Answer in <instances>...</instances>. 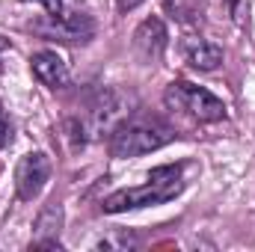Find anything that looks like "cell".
Returning a JSON list of instances; mask_svg holds the SVG:
<instances>
[{
	"label": "cell",
	"mask_w": 255,
	"mask_h": 252,
	"mask_svg": "<svg viewBox=\"0 0 255 252\" xmlns=\"http://www.w3.org/2000/svg\"><path fill=\"white\" fill-rule=\"evenodd\" d=\"M175 139V127L166 125L160 116L151 113H133L125 116L110 133V154L113 157H139L148 151L163 148Z\"/></svg>",
	"instance_id": "obj_1"
},
{
	"label": "cell",
	"mask_w": 255,
	"mask_h": 252,
	"mask_svg": "<svg viewBox=\"0 0 255 252\" xmlns=\"http://www.w3.org/2000/svg\"><path fill=\"white\" fill-rule=\"evenodd\" d=\"M184 190V175L181 166H157L148 172V181L139 187L116 190L101 202L104 214H125L136 208H148V205H163L169 199H175Z\"/></svg>",
	"instance_id": "obj_2"
},
{
	"label": "cell",
	"mask_w": 255,
	"mask_h": 252,
	"mask_svg": "<svg viewBox=\"0 0 255 252\" xmlns=\"http://www.w3.org/2000/svg\"><path fill=\"white\" fill-rule=\"evenodd\" d=\"M163 101L169 110L190 116L196 122H223L226 119V104L214 92H208L196 83H187V80H172L163 92Z\"/></svg>",
	"instance_id": "obj_3"
},
{
	"label": "cell",
	"mask_w": 255,
	"mask_h": 252,
	"mask_svg": "<svg viewBox=\"0 0 255 252\" xmlns=\"http://www.w3.org/2000/svg\"><path fill=\"white\" fill-rule=\"evenodd\" d=\"M125 116H128L125 95L116 92V89H101V92L92 95L86 113L77 116V119L83 122L86 133H89V139H92V136H101V133H113V127L119 125Z\"/></svg>",
	"instance_id": "obj_4"
},
{
	"label": "cell",
	"mask_w": 255,
	"mask_h": 252,
	"mask_svg": "<svg viewBox=\"0 0 255 252\" xmlns=\"http://www.w3.org/2000/svg\"><path fill=\"white\" fill-rule=\"evenodd\" d=\"M33 30L54 42L86 45L95 36V21L83 12H60V15H45L42 21H33Z\"/></svg>",
	"instance_id": "obj_5"
},
{
	"label": "cell",
	"mask_w": 255,
	"mask_h": 252,
	"mask_svg": "<svg viewBox=\"0 0 255 252\" xmlns=\"http://www.w3.org/2000/svg\"><path fill=\"white\" fill-rule=\"evenodd\" d=\"M51 178V160L42 151H30L18 160L15 166V193L24 202H33Z\"/></svg>",
	"instance_id": "obj_6"
},
{
	"label": "cell",
	"mask_w": 255,
	"mask_h": 252,
	"mask_svg": "<svg viewBox=\"0 0 255 252\" xmlns=\"http://www.w3.org/2000/svg\"><path fill=\"white\" fill-rule=\"evenodd\" d=\"M166 45H169V33H166V27H163L160 18H145L136 27V33H133V51L145 63H157L163 57Z\"/></svg>",
	"instance_id": "obj_7"
},
{
	"label": "cell",
	"mask_w": 255,
	"mask_h": 252,
	"mask_svg": "<svg viewBox=\"0 0 255 252\" xmlns=\"http://www.w3.org/2000/svg\"><path fill=\"white\" fill-rule=\"evenodd\" d=\"M30 71L33 77L48 86V89H65L71 83V74H68V65L57 51H39L30 57Z\"/></svg>",
	"instance_id": "obj_8"
},
{
	"label": "cell",
	"mask_w": 255,
	"mask_h": 252,
	"mask_svg": "<svg viewBox=\"0 0 255 252\" xmlns=\"http://www.w3.org/2000/svg\"><path fill=\"white\" fill-rule=\"evenodd\" d=\"M181 54H184L187 65L196 71H217L223 65V48L202 36H187L181 42Z\"/></svg>",
	"instance_id": "obj_9"
},
{
	"label": "cell",
	"mask_w": 255,
	"mask_h": 252,
	"mask_svg": "<svg viewBox=\"0 0 255 252\" xmlns=\"http://www.w3.org/2000/svg\"><path fill=\"white\" fill-rule=\"evenodd\" d=\"M60 229H63V208L57 205V202H51V205H45L42 208V214H39V220H36V241H33V247H57L60 250V241H57V235H60Z\"/></svg>",
	"instance_id": "obj_10"
},
{
	"label": "cell",
	"mask_w": 255,
	"mask_h": 252,
	"mask_svg": "<svg viewBox=\"0 0 255 252\" xmlns=\"http://www.w3.org/2000/svg\"><path fill=\"white\" fill-rule=\"evenodd\" d=\"M9 139H12V125H9V119H6V113H3V104H0V148H3Z\"/></svg>",
	"instance_id": "obj_11"
},
{
	"label": "cell",
	"mask_w": 255,
	"mask_h": 252,
	"mask_svg": "<svg viewBox=\"0 0 255 252\" xmlns=\"http://www.w3.org/2000/svg\"><path fill=\"white\" fill-rule=\"evenodd\" d=\"M27 3H30V0H27ZM33 3H42L48 15H60V12H63V0H33Z\"/></svg>",
	"instance_id": "obj_12"
},
{
	"label": "cell",
	"mask_w": 255,
	"mask_h": 252,
	"mask_svg": "<svg viewBox=\"0 0 255 252\" xmlns=\"http://www.w3.org/2000/svg\"><path fill=\"white\" fill-rule=\"evenodd\" d=\"M139 3H145V0H116V6H119V12H130V9H136Z\"/></svg>",
	"instance_id": "obj_13"
},
{
	"label": "cell",
	"mask_w": 255,
	"mask_h": 252,
	"mask_svg": "<svg viewBox=\"0 0 255 252\" xmlns=\"http://www.w3.org/2000/svg\"><path fill=\"white\" fill-rule=\"evenodd\" d=\"M6 51H9V42H6V39H0V57H3Z\"/></svg>",
	"instance_id": "obj_14"
},
{
	"label": "cell",
	"mask_w": 255,
	"mask_h": 252,
	"mask_svg": "<svg viewBox=\"0 0 255 252\" xmlns=\"http://www.w3.org/2000/svg\"><path fill=\"white\" fill-rule=\"evenodd\" d=\"M229 9L235 12V9H238V0H229Z\"/></svg>",
	"instance_id": "obj_15"
}]
</instances>
